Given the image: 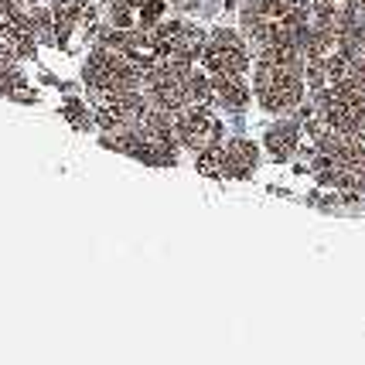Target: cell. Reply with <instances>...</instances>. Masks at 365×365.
I'll list each match as a JSON object with an SVG mask.
<instances>
[{"instance_id": "1", "label": "cell", "mask_w": 365, "mask_h": 365, "mask_svg": "<svg viewBox=\"0 0 365 365\" xmlns=\"http://www.w3.org/2000/svg\"><path fill=\"white\" fill-rule=\"evenodd\" d=\"M307 86V41L270 48L256 65V99L270 113H290L304 103Z\"/></svg>"}, {"instance_id": "2", "label": "cell", "mask_w": 365, "mask_h": 365, "mask_svg": "<svg viewBox=\"0 0 365 365\" xmlns=\"http://www.w3.org/2000/svg\"><path fill=\"white\" fill-rule=\"evenodd\" d=\"M242 31L250 45L263 55L270 48L307 41L311 31V4L307 0H246Z\"/></svg>"}, {"instance_id": "3", "label": "cell", "mask_w": 365, "mask_h": 365, "mask_svg": "<svg viewBox=\"0 0 365 365\" xmlns=\"http://www.w3.org/2000/svg\"><path fill=\"white\" fill-rule=\"evenodd\" d=\"M143 96L150 106L178 113L185 106L212 103V79L202 76L195 62H158L143 72Z\"/></svg>"}, {"instance_id": "4", "label": "cell", "mask_w": 365, "mask_h": 365, "mask_svg": "<svg viewBox=\"0 0 365 365\" xmlns=\"http://www.w3.org/2000/svg\"><path fill=\"white\" fill-rule=\"evenodd\" d=\"M82 79L93 89V96H110V93H127V89H140L143 86V68L133 65L123 55L110 45H99L86 58V68H82Z\"/></svg>"}, {"instance_id": "5", "label": "cell", "mask_w": 365, "mask_h": 365, "mask_svg": "<svg viewBox=\"0 0 365 365\" xmlns=\"http://www.w3.org/2000/svg\"><path fill=\"white\" fill-rule=\"evenodd\" d=\"M160 62H198L205 51V34L188 21H158L154 24Z\"/></svg>"}, {"instance_id": "6", "label": "cell", "mask_w": 365, "mask_h": 365, "mask_svg": "<svg viewBox=\"0 0 365 365\" xmlns=\"http://www.w3.org/2000/svg\"><path fill=\"white\" fill-rule=\"evenodd\" d=\"M150 110L147 96L140 89H127V93H110V96H93V116L103 130H127Z\"/></svg>"}, {"instance_id": "7", "label": "cell", "mask_w": 365, "mask_h": 365, "mask_svg": "<svg viewBox=\"0 0 365 365\" xmlns=\"http://www.w3.org/2000/svg\"><path fill=\"white\" fill-rule=\"evenodd\" d=\"M51 17H55V45L76 48L82 38L96 34L93 0H51Z\"/></svg>"}, {"instance_id": "8", "label": "cell", "mask_w": 365, "mask_h": 365, "mask_svg": "<svg viewBox=\"0 0 365 365\" xmlns=\"http://www.w3.org/2000/svg\"><path fill=\"white\" fill-rule=\"evenodd\" d=\"M256 160V147L250 140H229L222 147H212L198 158V171H205L212 178H246L253 175Z\"/></svg>"}, {"instance_id": "9", "label": "cell", "mask_w": 365, "mask_h": 365, "mask_svg": "<svg viewBox=\"0 0 365 365\" xmlns=\"http://www.w3.org/2000/svg\"><path fill=\"white\" fill-rule=\"evenodd\" d=\"M175 133H178V143L205 154L212 147H219L222 123L208 113V106H185V110L175 113Z\"/></svg>"}, {"instance_id": "10", "label": "cell", "mask_w": 365, "mask_h": 365, "mask_svg": "<svg viewBox=\"0 0 365 365\" xmlns=\"http://www.w3.org/2000/svg\"><path fill=\"white\" fill-rule=\"evenodd\" d=\"M202 58H205V68L212 72V76H242L246 65H250V55H246L242 38L232 34V31H225V28L222 31H215L205 41Z\"/></svg>"}, {"instance_id": "11", "label": "cell", "mask_w": 365, "mask_h": 365, "mask_svg": "<svg viewBox=\"0 0 365 365\" xmlns=\"http://www.w3.org/2000/svg\"><path fill=\"white\" fill-rule=\"evenodd\" d=\"M160 11H164L160 0H113L110 21L113 28L123 31H147L160 21Z\"/></svg>"}, {"instance_id": "12", "label": "cell", "mask_w": 365, "mask_h": 365, "mask_svg": "<svg viewBox=\"0 0 365 365\" xmlns=\"http://www.w3.org/2000/svg\"><path fill=\"white\" fill-rule=\"evenodd\" d=\"M212 99L219 106H225V110H242L250 103L242 76H212Z\"/></svg>"}, {"instance_id": "13", "label": "cell", "mask_w": 365, "mask_h": 365, "mask_svg": "<svg viewBox=\"0 0 365 365\" xmlns=\"http://www.w3.org/2000/svg\"><path fill=\"white\" fill-rule=\"evenodd\" d=\"M297 137H301V127L290 123V120H280V123H273V127L267 130L263 147L270 150L273 158H290V154L297 150Z\"/></svg>"}, {"instance_id": "14", "label": "cell", "mask_w": 365, "mask_h": 365, "mask_svg": "<svg viewBox=\"0 0 365 365\" xmlns=\"http://www.w3.org/2000/svg\"><path fill=\"white\" fill-rule=\"evenodd\" d=\"M7 65H14V51L7 48V41H4V34H0V68H7Z\"/></svg>"}]
</instances>
